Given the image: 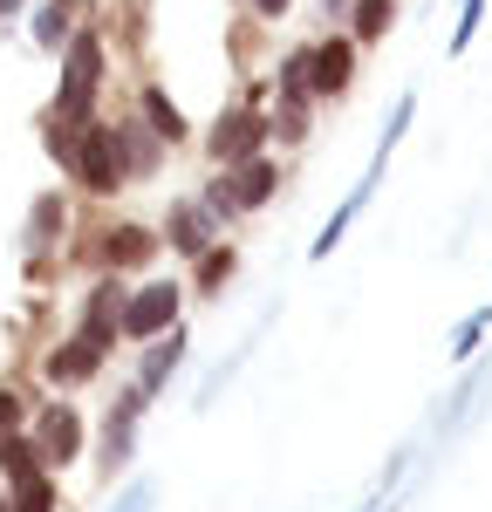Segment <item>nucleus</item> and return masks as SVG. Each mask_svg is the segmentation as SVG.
<instances>
[{
    "mask_svg": "<svg viewBox=\"0 0 492 512\" xmlns=\"http://www.w3.org/2000/svg\"><path fill=\"white\" fill-rule=\"evenodd\" d=\"M69 178H76L89 198H117L123 185H137L130 178V151H123V130L117 123H89L82 130V144H76V158H69Z\"/></svg>",
    "mask_w": 492,
    "mask_h": 512,
    "instance_id": "f257e3e1",
    "label": "nucleus"
},
{
    "mask_svg": "<svg viewBox=\"0 0 492 512\" xmlns=\"http://www.w3.org/2000/svg\"><path fill=\"white\" fill-rule=\"evenodd\" d=\"M96 89H103V35L96 28H76V41L62 48V82H55V117H96Z\"/></svg>",
    "mask_w": 492,
    "mask_h": 512,
    "instance_id": "f03ea898",
    "label": "nucleus"
},
{
    "mask_svg": "<svg viewBox=\"0 0 492 512\" xmlns=\"http://www.w3.org/2000/svg\"><path fill=\"white\" fill-rule=\"evenodd\" d=\"M363 82V48L349 41V28H328L322 41H308V89L315 103H349Z\"/></svg>",
    "mask_w": 492,
    "mask_h": 512,
    "instance_id": "7ed1b4c3",
    "label": "nucleus"
},
{
    "mask_svg": "<svg viewBox=\"0 0 492 512\" xmlns=\"http://www.w3.org/2000/svg\"><path fill=\"white\" fill-rule=\"evenodd\" d=\"M260 151H274V123H267L260 103H226L219 123L205 130V158L212 164H246V158H260Z\"/></svg>",
    "mask_w": 492,
    "mask_h": 512,
    "instance_id": "20e7f679",
    "label": "nucleus"
},
{
    "mask_svg": "<svg viewBox=\"0 0 492 512\" xmlns=\"http://www.w3.org/2000/svg\"><path fill=\"white\" fill-rule=\"evenodd\" d=\"M178 321H185V287L178 280H144V287L123 294V342H151Z\"/></svg>",
    "mask_w": 492,
    "mask_h": 512,
    "instance_id": "39448f33",
    "label": "nucleus"
},
{
    "mask_svg": "<svg viewBox=\"0 0 492 512\" xmlns=\"http://www.w3.org/2000/svg\"><path fill=\"white\" fill-rule=\"evenodd\" d=\"M151 410V396L137 390V383H123L117 403H110V417H103V451H96V472L117 478L130 458H137V417Z\"/></svg>",
    "mask_w": 492,
    "mask_h": 512,
    "instance_id": "423d86ee",
    "label": "nucleus"
},
{
    "mask_svg": "<svg viewBox=\"0 0 492 512\" xmlns=\"http://www.w3.org/2000/svg\"><path fill=\"white\" fill-rule=\"evenodd\" d=\"M158 253H164V233L158 226H137V219H117V226L96 233V267H103V274H137V267H151Z\"/></svg>",
    "mask_w": 492,
    "mask_h": 512,
    "instance_id": "0eeeda50",
    "label": "nucleus"
},
{
    "mask_svg": "<svg viewBox=\"0 0 492 512\" xmlns=\"http://www.w3.org/2000/svg\"><path fill=\"white\" fill-rule=\"evenodd\" d=\"M123 294H130V287H123V274H103L96 287H89V294H82L76 335H82V342H89L96 355H110V349L123 342Z\"/></svg>",
    "mask_w": 492,
    "mask_h": 512,
    "instance_id": "6e6552de",
    "label": "nucleus"
},
{
    "mask_svg": "<svg viewBox=\"0 0 492 512\" xmlns=\"http://www.w3.org/2000/svg\"><path fill=\"white\" fill-rule=\"evenodd\" d=\"M35 451H41V465H48V472H69V465H76L82 458V410L76 403H62V396H55V403H48V410H41L35 417Z\"/></svg>",
    "mask_w": 492,
    "mask_h": 512,
    "instance_id": "1a4fd4ad",
    "label": "nucleus"
},
{
    "mask_svg": "<svg viewBox=\"0 0 492 512\" xmlns=\"http://www.w3.org/2000/svg\"><path fill=\"white\" fill-rule=\"evenodd\" d=\"M158 233H164V246H171L178 260H199L205 246H219V239H226V226L205 212L199 198H171V212H164Z\"/></svg>",
    "mask_w": 492,
    "mask_h": 512,
    "instance_id": "9d476101",
    "label": "nucleus"
},
{
    "mask_svg": "<svg viewBox=\"0 0 492 512\" xmlns=\"http://www.w3.org/2000/svg\"><path fill=\"white\" fill-rule=\"evenodd\" d=\"M185 355H192V342H185V321H178V328H164V335H151V342H144V362H137V390L158 396L164 383L185 369Z\"/></svg>",
    "mask_w": 492,
    "mask_h": 512,
    "instance_id": "9b49d317",
    "label": "nucleus"
},
{
    "mask_svg": "<svg viewBox=\"0 0 492 512\" xmlns=\"http://www.w3.org/2000/svg\"><path fill=\"white\" fill-rule=\"evenodd\" d=\"M219 171H233L240 212H260V205L281 198V164H274V151H260V158H246V164H219Z\"/></svg>",
    "mask_w": 492,
    "mask_h": 512,
    "instance_id": "f8f14e48",
    "label": "nucleus"
},
{
    "mask_svg": "<svg viewBox=\"0 0 492 512\" xmlns=\"http://www.w3.org/2000/svg\"><path fill=\"white\" fill-rule=\"evenodd\" d=\"M376 178H383V171H363V178H356V192L342 198V205L328 212V226L315 233V246H308V260H328V253H335V246L349 239V226L363 219V212H369V198H376Z\"/></svg>",
    "mask_w": 492,
    "mask_h": 512,
    "instance_id": "ddd939ff",
    "label": "nucleus"
},
{
    "mask_svg": "<svg viewBox=\"0 0 492 512\" xmlns=\"http://www.w3.org/2000/svg\"><path fill=\"white\" fill-rule=\"evenodd\" d=\"M62 233H69V198L62 192H41L35 205H28V260H41L48 246H62Z\"/></svg>",
    "mask_w": 492,
    "mask_h": 512,
    "instance_id": "4468645a",
    "label": "nucleus"
},
{
    "mask_svg": "<svg viewBox=\"0 0 492 512\" xmlns=\"http://www.w3.org/2000/svg\"><path fill=\"white\" fill-rule=\"evenodd\" d=\"M137 110H144V130H151L158 144H171V151H178V144H192V123H185V110H178V103L164 96L158 82H144V96H137Z\"/></svg>",
    "mask_w": 492,
    "mask_h": 512,
    "instance_id": "2eb2a0df",
    "label": "nucleus"
},
{
    "mask_svg": "<svg viewBox=\"0 0 492 512\" xmlns=\"http://www.w3.org/2000/svg\"><path fill=\"white\" fill-rule=\"evenodd\" d=\"M96 369H103V355L89 349L82 335H69L62 349H48V355H41V376H48V383H62V390H76V383H89Z\"/></svg>",
    "mask_w": 492,
    "mask_h": 512,
    "instance_id": "dca6fc26",
    "label": "nucleus"
},
{
    "mask_svg": "<svg viewBox=\"0 0 492 512\" xmlns=\"http://www.w3.org/2000/svg\"><path fill=\"white\" fill-rule=\"evenodd\" d=\"M233 274H240V246H233V239H219V246H205L199 260H192V294L219 301V294L233 287Z\"/></svg>",
    "mask_w": 492,
    "mask_h": 512,
    "instance_id": "f3484780",
    "label": "nucleus"
},
{
    "mask_svg": "<svg viewBox=\"0 0 492 512\" xmlns=\"http://www.w3.org/2000/svg\"><path fill=\"white\" fill-rule=\"evenodd\" d=\"M342 28H349V41H356V48H383V41H390V28H397V0H356V7H349V14H342Z\"/></svg>",
    "mask_w": 492,
    "mask_h": 512,
    "instance_id": "a211bd4d",
    "label": "nucleus"
},
{
    "mask_svg": "<svg viewBox=\"0 0 492 512\" xmlns=\"http://www.w3.org/2000/svg\"><path fill=\"white\" fill-rule=\"evenodd\" d=\"M76 0H41L35 7V41L41 48H48V55H62V48H69V41H76Z\"/></svg>",
    "mask_w": 492,
    "mask_h": 512,
    "instance_id": "6ab92c4d",
    "label": "nucleus"
},
{
    "mask_svg": "<svg viewBox=\"0 0 492 512\" xmlns=\"http://www.w3.org/2000/svg\"><path fill=\"white\" fill-rule=\"evenodd\" d=\"M35 472H48L41 451H35V437H28V431L0 437V485H21V478H35Z\"/></svg>",
    "mask_w": 492,
    "mask_h": 512,
    "instance_id": "aec40b11",
    "label": "nucleus"
},
{
    "mask_svg": "<svg viewBox=\"0 0 492 512\" xmlns=\"http://www.w3.org/2000/svg\"><path fill=\"white\" fill-rule=\"evenodd\" d=\"M199 205L212 212V219H219V226H233V219H246V212H240V198H233V171H219V164H212V178L199 185Z\"/></svg>",
    "mask_w": 492,
    "mask_h": 512,
    "instance_id": "412c9836",
    "label": "nucleus"
},
{
    "mask_svg": "<svg viewBox=\"0 0 492 512\" xmlns=\"http://www.w3.org/2000/svg\"><path fill=\"white\" fill-rule=\"evenodd\" d=\"M410 117H417V89H404V96H397V110H390V123H383V137H376V158H369V171H383V164H390V151L404 144Z\"/></svg>",
    "mask_w": 492,
    "mask_h": 512,
    "instance_id": "4be33fe9",
    "label": "nucleus"
},
{
    "mask_svg": "<svg viewBox=\"0 0 492 512\" xmlns=\"http://www.w3.org/2000/svg\"><path fill=\"white\" fill-rule=\"evenodd\" d=\"M486 335H492V301H486V308H472V315L451 328V362H472V355L486 349Z\"/></svg>",
    "mask_w": 492,
    "mask_h": 512,
    "instance_id": "5701e85b",
    "label": "nucleus"
},
{
    "mask_svg": "<svg viewBox=\"0 0 492 512\" xmlns=\"http://www.w3.org/2000/svg\"><path fill=\"white\" fill-rule=\"evenodd\" d=\"M117 130H123V151H130V178H151L158 158H164V144L144 130V123H117Z\"/></svg>",
    "mask_w": 492,
    "mask_h": 512,
    "instance_id": "b1692460",
    "label": "nucleus"
},
{
    "mask_svg": "<svg viewBox=\"0 0 492 512\" xmlns=\"http://www.w3.org/2000/svg\"><path fill=\"white\" fill-rule=\"evenodd\" d=\"M7 499H14V512H55L62 506L55 472H35V478H21V485H7Z\"/></svg>",
    "mask_w": 492,
    "mask_h": 512,
    "instance_id": "393cba45",
    "label": "nucleus"
},
{
    "mask_svg": "<svg viewBox=\"0 0 492 512\" xmlns=\"http://www.w3.org/2000/svg\"><path fill=\"white\" fill-rule=\"evenodd\" d=\"M479 28H486V0H458V28H451V41H445L451 62H458V55L479 41Z\"/></svg>",
    "mask_w": 492,
    "mask_h": 512,
    "instance_id": "a878e982",
    "label": "nucleus"
},
{
    "mask_svg": "<svg viewBox=\"0 0 492 512\" xmlns=\"http://www.w3.org/2000/svg\"><path fill=\"white\" fill-rule=\"evenodd\" d=\"M14 431H28V396L7 383V390H0V437H14Z\"/></svg>",
    "mask_w": 492,
    "mask_h": 512,
    "instance_id": "bb28decb",
    "label": "nucleus"
},
{
    "mask_svg": "<svg viewBox=\"0 0 492 512\" xmlns=\"http://www.w3.org/2000/svg\"><path fill=\"white\" fill-rule=\"evenodd\" d=\"M110 512H158V485H151V478H137V485H130Z\"/></svg>",
    "mask_w": 492,
    "mask_h": 512,
    "instance_id": "cd10ccee",
    "label": "nucleus"
},
{
    "mask_svg": "<svg viewBox=\"0 0 492 512\" xmlns=\"http://www.w3.org/2000/svg\"><path fill=\"white\" fill-rule=\"evenodd\" d=\"M246 14L260 28H281V21H294V0H246Z\"/></svg>",
    "mask_w": 492,
    "mask_h": 512,
    "instance_id": "c85d7f7f",
    "label": "nucleus"
},
{
    "mask_svg": "<svg viewBox=\"0 0 492 512\" xmlns=\"http://www.w3.org/2000/svg\"><path fill=\"white\" fill-rule=\"evenodd\" d=\"M315 7H322L328 21H335V28H342V14H349V7H356V0H315Z\"/></svg>",
    "mask_w": 492,
    "mask_h": 512,
    "instance_id": "c756f323",
    "label": "nucleus"
},
{
    "mask_svg": "<svg viewBox=\"0 0 492 512\" xmlns=\"http://www.w3.org/2000/svg\"><path fill=\"white\" fill-rule=\"evenodd\" d=\"M21 7H28V0H0V21H7V14H21Z\"/></svg>",
    "mask_w": 492,
    "mask_h": 512,
    "instance_id": "7c9ffc66",
    "label": "nucleus"
},
{
    "mask_svg": "<svg viewBox=\"0 0 492 512\" xmlns=\"http://www.w3.org/2000/svg\"><path fill=\"white\" fill-rule=\"evenodd\" d=\"M0 512H14V499H7V485H0Z\"/></svg>",
    "mask_w": 492,
    "mask_h": 512,
    "instance_id": "2f4dec72",
    "label": "nucleus"
}]
</instances>
